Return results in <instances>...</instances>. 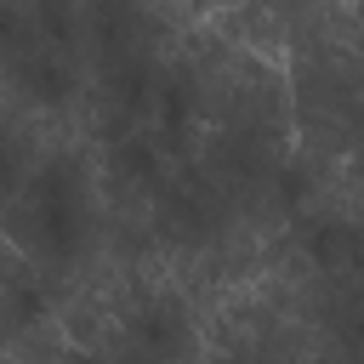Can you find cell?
<instances>
[{
	"label": "cell",
	"mask_w": 364,
	"mask_h": 364,
	"mask_svg": "<svg viewBox=\"0 0 364 364\" xmlns=\"http://www.w3.org/2000/svg\"><path fill=\"white\" fill-rule=\"evenodd\" d=\"M205 28L222 34L228 46L262 57V63H284V46H290V6H205Z\"/></svg>",
	"instance_id": "cell-1"
},
{
	"label": "cell",
	"mask_w": 364,
	"mask_h": 364,
	"mask_svg": "<svg viewBox=\"0 0 364 364\" xmlns=\"http://www.w3.org/2000/svg\"><path fill=\"white\" fill-rule=\"evenodd\" d=\"M199 364H228V358H216V353H199Z\"/></svg>",
	"instance_id": "cell-2"
}]
</instances>
